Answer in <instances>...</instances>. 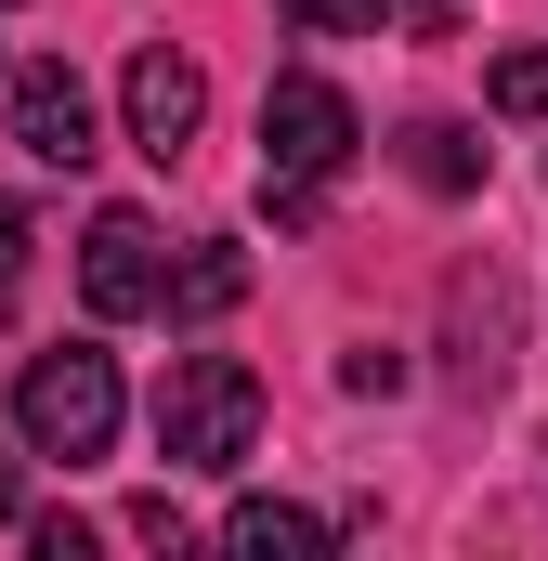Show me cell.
<instances>
[{
    "mask_svg": "<svg viewBox=\"0 0 548 561\" xmlns=\"http://www.w3.org/2000/svg\"><path fill=\"white\" fill-rule=\"evenodd\" d=\"M353 144H366V118H353V92L340 79H274L262 92V209L274 222H313V196L353 170Z\"/></svg>",
    "mask_w": 548,
    "mask_h": 561,
    "instance_id": "1",
    "label": "cell"
},
{
    "mask_svg": "<svg viewBox=\"0 0 548 561\" xmlns=\"http://www.w3.org/2000/svg\"><path fill=\"white\" fill-rule=\"evenodd\" d=\"M13 431L26 457H105L118 444V353L105 340H53L13 366Z\"/></svg>",
    "mask_w": 548,
    "mask_h": 561,
    "instance_id": "2",
    "label": "cell"
},
{
    "mask_svg": "<svg viewBox=\"0 0 548 561\" xmlns=\"http://www.w3.org/2000/svg\"><path fill=\"white\" fill-rule=\"evenodd\" d=\"M249 444H262V379L236 353H183L157 392V457L170 470H249Z\"/></svg>",
    "mask_w": 548,
    "mask_h": 561,
    "instance_id": "3",
    "label": "cell"
},
{
    "mask_svg": "<svg viewBox=\"0 0 548 561\" xmlns=\"http://www.w3.org/2000/svg\"><path fill=\"white\" fill-rule=\"evenodd\" d=\"M0 118H13V144H26L39 170H92V157H105V144H92V92H79L66 53L13 66V79H0Z\"/></svg>",
    "mask_w": 548,
    "mask_h": 561,
    "instance_id": "4",
    "label": "cell"
},
{
    "mask_svg": "<svg viewBox=\"0 0 548 561\" xmlns=\"http://www.w3.org/2000/svg\"><path fill=\"white\" fill-rule=\"evenodd\" d=\"M79 300H92L105 327L170 313V262H157V222H144V209H105V222L79 236Z\"/></svg>",
    "mask_w": 548,
    "mask_h": 561,
    "instance_id": "5",
    "label": "cell"
},
{
    "mask_svg": "<svg viewBox=\"0 0 548 561\" xmlns=\"http://www.w3.org/2000/svg\"><path fill=\"white\" fill-rule=\"evenodd\" d=\"M118 105H132V144L170 170V157L196 144V118H209V79H196V53L144 39V53H132V79H118Z\"/></svg>",
    "mask_w": 548,
    "mask_h": 561,
    "instance_id": "6",
    "label": "cell"
},
{
    "mask_svg": "<svg viewBox=\"0 0 548 561\" xmlns=\"http://www.w3.org/2000/svg\"><path fill=\"white\" fill-rule=\"evenodd\" d=\"M249 300V249L236 236H196L183 262H170V327H209V313H236Z\"/></svg>",
    "mask_w": 548,
    "mask_h": 561,
    "instance_id": "7",
    "label": "cell"
},
{
    "mask_svg": "<svg viewBox=\"0 0 548 561\" xmlns=\"http://www.w3.org/2000/svg\"><path fill=\"white\" fill-rule=\"evenodd\" d=\"M222 549H236V561H313V549H327V523L287 510V496H236V510H222Z\"/></svg>",
    "mask_w": 548,
    "mask_h": 561,
    "instance_id": "8",
    "label": "cell"
},
{
    "mask_svg": "<svg viewBox=\"0 0 548 561\" xmlns=\"http://www.w3.org/2000/svg\"><path fill=\"white\" fill-rule=\"evenodd\" d=\"M406 170L431 183V196H470V183H483V157H470L457 118H406Z\"/></svg>",
    "mask_w": 548,
    "mask_h": 561,
    "instance_id": "9",
    "label": "cell"
},
{
    "mask_svg": "<svg viewBox=\"0 0 548 561\" xmlns=\"http://www.w3.org/2000/svg\"><path fill=\"white\" fill-rule=\"evenodd\" d=\"M496 118H548V53H496Z\"/></svg>",
    "mask_w": 548,
    "mask_h": 561,
    "instance_id": "10",
    "label": "cell"
},
{
    "mask_svg": "<svg viewBox=\"0 0 548 561\" xmlns=\"http://www.w3.org/2000/svg\"><path fill=\"white\" fill-rule=\"evenodd\" d=\"M26 249H39V222L0 196V313H13V287H26Z\"/></svg>",
    "mask_w": 548,
    "mask_h": 561,
    "instance_id": "11",
    "label": "cell"
},
{
    "mask_svg": "<svg viewBox=\"0 0 548 561\" xmlns=\"http://www.w3.org/2000/svg\"><path fill=\"white\" fill-rule=\"evenodd\" d=\"M287 13H300L313 39H340V26H379V0H287Z\"/></svg>",
    "mask_w": 548,
    "mask_h": 561,
    "instance_id": "12",
    "label": "cell"
},
{
    "mask_svg": "<svg viewBox=\"0 0 548 561\" xmlns=\"http://www.w3.org/2000/svg\"><path fill=\"white\" fill-rule=\"evenodd\" d=\"M26 549H39V561H92V523H66V510H53V523H26Z\"/></svg>",
    "mask_w": 548,
    "mask_h": 561,
    "instance_id": "13",
    "label": "cell"
},
{
    "mask_svg": "<svg viewBox=\"0 0 548 561\" xmlns=\"http://www.w3.org/2000/svg\"><path fill=\"white\" fill-rule=\"evenodd\" d=\"M13 510H26V470H13V457H0V523H13Z\"/></svg>",
    "mask_w": 548,
    "mask_h": 561,
    "instance_id": "14",
    "label": "cell"
},
{
    "mask_svg": "<svg viewBox=\"0 0 548 561\" xmlns=\"http://www.w3.org/2000/svg\"><path fill=\"white\" fill-rule=\"evenodd\" d=\"M379 13H406V26H444V0H379Z\"/></svg>",
    "mask_w": 548,
    "mask_h": 561,
    "instance_id": "15",
    "label": "cell"
}]
</instances>
